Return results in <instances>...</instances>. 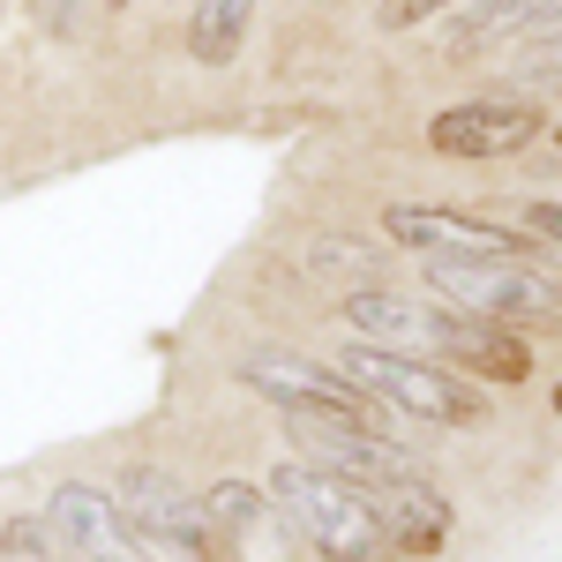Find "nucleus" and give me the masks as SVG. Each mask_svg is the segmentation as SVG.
I'll list each match as a JSON object with an SVG mask.
<instances>
[{
    "label": "nucleus",
    "mask_w": 562,
    "mask_h": 562,
    "mask_svg": "<svg viewBox=\"0 0 562 562\" xmlns=\"http://www.w3.org/2000/svg\"><path fill=\"white\" fill-rule=\"evenodd\" d=\"M278 525L301 540L315 562H405V548L390 540V525L375 518V503L352 487V480L323 473L307 458H285L278 473L262 480Z\"/></svg>",
    "instance_id": "1"
},
{
    "label": "nucleus",
    "mask_w": 562,
    "mask_h": 562,
    "mask_svg": "<svg viewBox=\"0 0 562 562\" xmlns=\"http://www.w3.org/2000/svg\"><path fill=\"white\" fill-rule=\"evenodd\" d=\"M338 375H352L390 420H413V428H480L487 420V397H480L473 375H458L442 360H420V352H390V346L352 338L338 352Z\"/></svg>",
    "instance_id": "2"
},
{
    "label": "nucleus",
    "mask_w": 562,
    "mask_h": 562,
    "mask_svg": "<svg viewBox=\"0 0 562 562\" xmlns=\"http://www.w3.org/2000/svg\"><path fill=\"white\" fill-rule=\"evenodd\" d=\"M428 293L465 315H495L510 330H562V270L532 256H428Z\"/></svg>",
    "instance_id": "3"
},
{
    "label": "nucleus",
    "mask_w": 562,
    "mask_h": 562,
    "mask_svg": "<svg viewBox=\"0 0 562 562\" xmlns=\"http://www.w3.org/2000/svg\"><path fill=\"white\" fill-rule=\"evenodd\" d=\"M113 503H121V518L135 525V540L158 562H233L240 555V540H225L211 525V510L166 465H128L113 480Z\"/></svg>",
    "instance_id": "4"
},
{
    "label": "nucleus",
    "mask_w": 562,
    "mask_h": 562,
    "mask_svg": "<svg viewBox=\"0 0 562 562\" xmlns=\"http://www.w3.org/2000/svg\"><path fill=\"white\" fill-rule=\"evenodd\" d=\"M240 383L256 390V397H270L285 420H346V428L397 435V420L352 375L323 368V360H301V352H248L240 360Z\"/></svg>",
    "instance_id": "5"
},
{
    "label": "nucleus",
    "mask_w": 562,
    "mask_h": 562,
    "mask_svg": "<svg viewBox=\"0 0 562 562\" xmlns=\"http://www.w3.org/2000/svg\"><path fill=\"white\" fill-rule=\"evenodd\" d=\"M548 121H540V105H525V98H465V105H442L428 121V150L435 158H518L525 143H540Z\"/></svg>",
    "instance_id": "6"
},
{
    "label": "nucleus",
    "mask_w": 562,
    "mask_h": 562,
    "mask_svg": "<svg viewBox=\"0 0 562 562\" xmlns=\"http://www.w3.org/2000/svg\"><path fill=\"white\" fill-rule=\"evenodd\" d=\"M45 525L60 532V548L76 562H158L135 540V525L121 518L113 487H90V480H60L53 503H45Z\"/></svg>",
    "instance_id": "7"
},
{
    "label": "nucleus",
    "mask_w": 562,
    "mask_h": 562,
    "mask_svg": "<svg viewBox=\"0 0 562 562\" xmlns=\"http://www.w3.org/2000/svg\"><path fill=\"white\" fill-rule=\"evenodd\" d=\"M383 233L397 248H420V256H532L518 225H495L473 211H435V203H390Z\"/></svg>",
    "instance_id": "8"
},
{
    "label": "nucleus",
    "mask_w": 562,
    "mask_h": 562,
    "mask_svg": "<svg viewBox=\"0 0 562 562\" xmlns=\"http://www.w3.org/2000/svg\"><path fill=\"white\" fill-rule=\"evenodd\" d=\"M435 360L458 368V375H473V383H525V375H532V346H525V330L495 323V315H465V307H442Z\"/></svg>",
    "instance_id": "9"
},
{
    "label": "nucleus",
    "mask_w": 562,
    "mask_h": 562,
    "mask_svg": "<svg viewBox=\"0 0 562 562\" xmlns=\"http://www.w3.org/2000/svg\"><path fill=\"white\" fill-rule=\"evenodd\" d=\"M346 330L360 346H390V352H420L435 360V330H442V301H405L390 285H352L346 293Z\"/></svg>",
    "instance_id": "10"
},
{
    "label": "nucleus",
    "mask_w": 562,
    "mask_h": 562,
    "mask_svg": "<svg viewBox=\"0 0 562 562\" xmlns=\"http://www.w3.org/2000/svg\"><path fill=\"white\" fill-rule=\"evenodd\" d=\"M368 503H375V518L390 525V540L405 548V555H435L442 540H450V503H442V487L428 480V465H413V473H390L375 487H360Z\"/></svg>",
    "instance_id": "11"
},
{
    "label": "nucleus",
    "mask_w": 562,
    "mask_h": 562,
    "mask_svg": "<svg viewBox=\"0 0 562 562\" xmlns=\"http://www.w3.org/2000/svg\"><path fill=\"white\" fill-rule=\"evenodd\" d=\"M548 23H562V0H473V15L442 38V53H450V60H473V53L532 38V31H548Z\"/></svg>",
    "instance_id": "12"
},
{
    "label": "nucleus",
    "mask_w": 562,
    "mask_h": 562,
    "mask_svg": "<svg viewBox=\"0 0 562 562\" xmlns=\"http://www.w3.org/2000/svg\"><path fill=\"white\" fill-rule=\"evenodd\" d=\"M248 23H256V0H195L188 8V60L233 68L248 45Z\"/></svg>",
    "instance_id": "13"
},
{
    "label": "nucleus",
    "mask_w": 562,
    "mask_h": 562,
    "mask_svg": "<svg viewBox=\"0 0 562 562\" xmlns=\"http://www.w3.org/2000/svg\"><path fill=\"white\" fill-rule=\"evenodd\" d=\"M195 503L211 510V525L225 532V540H248L262 518H278V510H270V495H262V487H248V480H217L211 495H195Z\"/></svg>",
    "instance_id": "14"
},
{
    "label": "nucleus",
    "mask_w": 562,
    "mask_h": 562,
    "mask_svg": "<svg viewBox=\"0 0 562 562\" xmlns=\"http://www.w3.org/2000/svg\"><path fill=\"white\" fill-rule=\"evenodd\" d=\"M0 555L8 562H68V548H60V532L45 525V510H23V518L0 525Z\"/></svg>",
    "instance_id": "15"
},
{
    "label": "nucleus",
    "mask_w": 562,
    "mask_h": 562,
    "mask_svg": "<svg viewBox=\"0 0 562 562\" xmlns=\"http://www.w3.org/2000/svg\"><path fill=\"white\" fill-rule=\"evenodd\" d=\"M83 8L90 0H23V15L38 23L45 38H76V31H83Z\"/></svg>",
    "instance_id": "16"
},
{
    "label": "nucleus",
    "mask_w": 562,
    "mask_h": 562,
    "mask_svg": "<svg viewBox=\"0 0 562 562\" xmlns=\"http://www.w3.org/2000/svg\"><path fill=\"white\" fill-rule=\"evenodd\" d=\"M442 8H450V0H375V23H383V31H413V23H428Z\"/></svg>",
    "instance_id": "17"
},
{
    "label": "nucleus",
    "mask_w": 562,
    "mask_h": 562,
    "mask_svg": "<svg viewBox=\"0 0 562 562\" xmlns=\"http://www.w3.org/2000/svg\"><path fill=\"white\" fill-rule=\"evenodd\" d=\"M532 45L548 53V60H532V68H540L548 83H562V23H548V31H532Z\"/></svg>",
    "instance_id": "18"
},
{
    "label": "nucleus",
    "mask_w": 562,
    "mask_h": 562,
    "mask_svg": "<svg viewBox=\"0 0 562 562\" xmlns=\"http://www.w3.org/2000/svg\"><path fill=\"white\" fill-rule=\"evenodd\" d=\"M532 225H540V233H555V240H562V203H540V211H532Z\"/></svg>",
    "instance_id": "19"
},
{
    "label": "nucleus",
    "mask_w": 562,
    "mask_h": 562,
    "mask_svg": "<svg viewBox=\"0 0 562 562\" xmlns=\"http://www.w3.org/2000/svg\"><path fill=\"white\" fill-rule=\"evenodd\" d=\"M0 23H8V0H0Z\"/></svg>",
    "instance_id": "20"
},
{
    "label": "nucleus",
    "mask_w": 562,
    "mask_h": 562,
    "mask_svg": "<svg viewBox=\"0 0 562 562\" xmlns=\"http://www.w3.org/2000/svg\"><path fill=\"white\" fill-rule=\"evenodd\" d=\"M105 8H128V0H105Z\"/></svg>",
    "instance_id": "21"
},
{
    "label": "nucleus",
    "mask_w": 562,
    "mask_h": 562,
    "mask_svg": "<svg viewBox=\"0 0 562 562\" xmlns=\"http://www.w3.org/2000/svg\"><path fill=\"white\" fill-rule=\"evenodd\" d=\"M555 143H562V121H555Z\"/></svg>",
    "instance_id": "22"
},
{
    "label": "nucleus",
    "mask_w": 562,
    "mask_h": 562,
    "mask_svg": "<svg viewBox=\"0 0 562 562\" xmlns=\"http://www.w3.org/2000/svg\"><path fill=\"white\" fill-rule=\"evenodd\" d=\"M555 405H562V390H555Z\"/></svg>",
    "instance_id": "23"
},
{
    "label": "nucleus",
    "mask_w": 562,
    "mask_h": 562,
    "mask_svg": "<svg viewBox=\"0 0 562 562\" xmlns=\"http://www.w3.org/2000/svg\"><path fill=\"white\" fill-rule=\"evenodd\" d=\"M555 270H562V256H555Z\"/></svg>",
    "instance_id": "24"
}]
</instances>
